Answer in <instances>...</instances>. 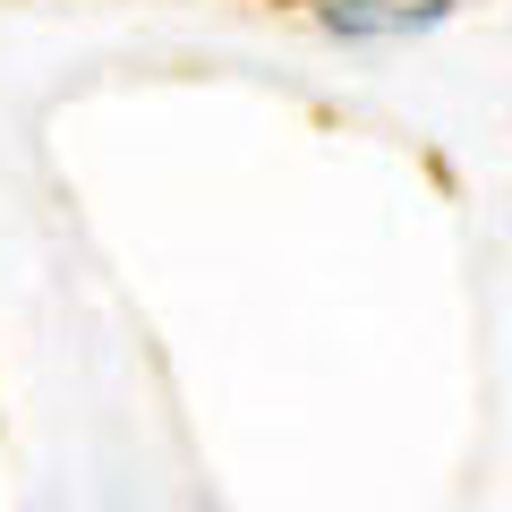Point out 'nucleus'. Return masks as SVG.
<instances>
[{
  "mask_svg": "<svg viewBox=\"0 0 512 512\" xmlns=\"http://www.w3.org/2000/svg\"><path fill=\"white\" fill-rule=\"evenodd\" d=\"M316 18H325V35L342 43H376V35H427V26L453 18V0H316Z\"/></svg>",
  "mask_w": 512,
  "mask_h": 512,
  "instance_id": "f257e3e1",
  "label": "nucleus"
}]
</instances>
